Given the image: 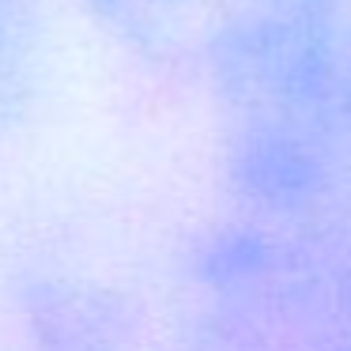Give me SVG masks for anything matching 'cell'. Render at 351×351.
<instances>
[{
  "instance_id": "6da1fadb",
  "label": "cell",
  "mask_w": 351,
  "mask_h": 351,
  "mask_svg": "<svg viewBox=\"0 0 351 351\" xmlns=\"http://www.w3.org/2000/svg\"><path fill=\"white\" fill-rule=\"evenodd\" d=\"M19 321L34 351H125L129 321L110 291L64 272L19 283Z\"/></svg>"
},
{
  "instance_id": "7a4b0ae2",
  "label": "cell",
  "mask_w": 351,
  "mask_h": 351,
  "mask_svg": "<svg viewBox=\"0 0 351 351\" xmlns=\"http://www.w3.org/2000/svg\"><path fill=\"white\" fill-rule=\"evenodd\" d=\"M42 61L38 0H0V132L27 110Z\"/></svg>"
}]
</instances>
